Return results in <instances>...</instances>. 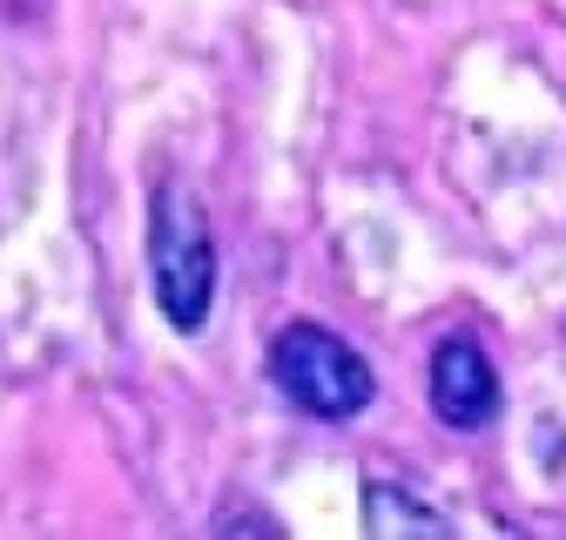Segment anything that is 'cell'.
I'll return each mask as SVG.
<instances>
[{"instance_id": "6da1fadb", "label": "cell", "mask_w": 566, "mask_h": 540, "mask_svg": "<svg viewBox=\"0 0 566 540\" xmlns=\"http://www.w3.org/2000/svg\"><path fill=\"white\" fill-rule=\"evenodd\" d=\"M149 278H156V304L176 331H202L209 304H217V237L196 189L163 183L156 210H149Z\"/></svg>"}, {"instance_id": "7a4b0ae2", "label": "cell", "mask_w": 566, "mask_h": 540, "mask_svg": "<svg viewBox=\"0 0 566 540\" xmlns=\"http://www.w3.org/2000/svg\"><path fill=\"white\" fill-rule=\"evenodd\" d=\"M270 378H276V392L291 398L297 413L331 419V426L358 419L371 405V392H378L371 365L324 324H283L270 338Z\"/></svg>"}, {"instance_id": "3957f363", "label": "cell", "mask_w": 566, "mask_h": 540, "mask_svg": "<svg viewBox=\"0 0 566 540\" xmlns=\"http://www.w3.org/2000/svg\"><path fill=\"white\" fill-rule=\"evenodd\" d=\"M432 419L452 433H479L500 419V372H492L485 345L465 331L439 338V352H432Z\"/></svg>"}, {"instance_id": "277c9868", "label": "cell", "mask_w": 566, "mask_h": 540, "mask_svg": "<svg viewBox=\"0 0 566 540\" xmlns=\"http://www.w3.org/2000/svg\"><path fill=\"white\" fill-rule=\"evenodd\" d=\"M365 533H405V540H446L452 527H446V513L439 507H424V500H411L405 487H385V480H371L365 487Z\"/></svg>"}]
</instances>
